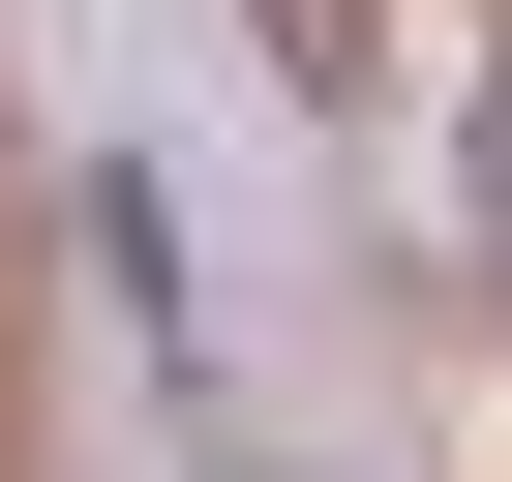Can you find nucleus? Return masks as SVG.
<instances>
[{
	"label": "nucleus",
	"instance_id": "f257e3e1",
	"mask_svg": "<svg viewBox=\"0 0 512 482\" xmlns=\"http://www.w3.org/2000/svg\"><path fill=\"white\" fill-rule=\"evenodd\" d=\"M482 211H512V121H482Z\"/></svg>",
	"mask_w": 512,
	"mask_h": 482
}]
</instances>
